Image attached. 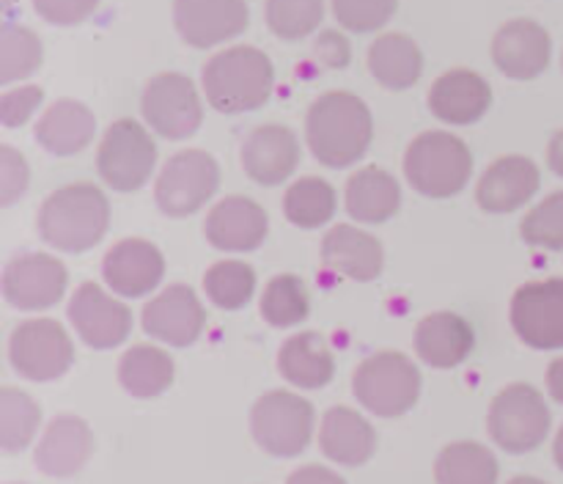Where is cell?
<instances>
[{
  "mask_svg": "<svg viewBox=\"0 0 563 484\" xmlns=\"http://www.w3.org/2000/svg\"><path fill=\"white\" fill-rule=\"evenodd\" d=\"M412 346L418 358L434 369H454L476 346V333L465 317L454 311H434L416 324Z\"/></svg>",
  "mask_w": 563,
  "mask_h": 484,
  "instance_id": "23",
  "label": "cell"
},
{
  "mask_svg": "<svg viewBox=\"0 0 563 484\" xmlns=\"http://www.w3.org/2000/svg\"><path fill=\"white\" fill-rule=\"evenodd\" d=\"M207 328V308L187 284L165 286L143 308V330L170 346H190Z\"/></svg>",
  "mask_w": 563,
  "mask_h": 484,
  "instance_id": "16",
  "label": "cell"
},
{
  "mask_svg": "<svg viewBox=\"0 0 563 484\" xmlns=\"http://www.w3.org/2000/svg\"><path fill=\"white\" fill-rule=\"evenodd\" d=\"M27 182H31V168H27V160L22 157L16 148L0 146V204L9 207L14 204L22 193L27 190Z\"/></svg>",
  "mask_w": 563,
  "mask_h": 484,
  "instance_id": "41",
  "label": "cell"
},
{
  "mask_svg": "<svg viewBox=\"0 0 563 484\" xmlns=\"http://www.w3.org/2000/svg\"><path fill=\"white\" fill-rule=\"evenodd\" d=\"M93 454V432L82 418L55 416L36 446V465L47 476H75Z\"/></svg>",
  "mask_w": 563,
  "mask_h": 484,
  "instance_id": "24",
  "label": "cell"
},
{
  "mask_svg": "<svg viewBox=\"0 0 563 484\" xmlns=\"http://www.w3.org/2000/svg\"><path fill=\"white\" fill-rule=\"evenodd\" d=\"M174 25L190 47L209 50L251 25L247 0H174Z\"/></svg>",
  "mask_w": 563,
  "mask_h": 484,
  "instance_id": "15",
  "label": "cell"
},
{
  "mask_svg": "<svg viewBox=\"0 0 563 484\" xmlns=\"http://www.w3.org/2000/svg\"><path fill=\"white\" fill-rule=\"evenodd\" d=\"M11 366L33 383L58 380L75 363V344L58 319H31L11 333Z\"/></svg>",
  "mask_w": 563,
  "mask_h": 484,
  "instance_id": "11",
  "label": "cell"
},
{
  "mask_svg": "<svg viewBox=\"0 0 563 484\" xmlns=\"http://www.w3.org/2000/svg\"><path fill=\"white\" fill-rule=\"evenodd\" d=\"M69 319L77 336L93 350H113V346L124 344L132 330L130 308L93 280L75 289L69 300Z\"/></svg>",
  "mask_w": 563,
  "mask_h": 484,
  "instance_id": "14",
  "label": "cell"
},
{
  "mask_svg": "<svg viewBox=\"0 0 563 484\" xmlns=\"http://www.w3.org/2000/svg\"><path fill=\"white\" fill-rule=\"evenodd\" d=\"M262 317L273 328H295V324L306 322L311 314V292L308 284L295 273H280L264 286Z\"/></svg>",
  "mask_w": 563,
  "mask_h": 484,
  "instance_id": "34",
  "label": "cell"
},
{
  "mask_svg": "<svg viewBox=\"0 0 563 484\" xmlns=\"http://www.w3.org/2000/svg\"><path fill=\"white\" fill-rule=\"evenodd\" d=\"M110 226V201L91 182L58 187L38 207L36 229L49 248L64 253L91 251Z\"/></svg>",
  "mask_w": 563,
  "mask_h": 484,
  "instance_id": "2",
  "label": "cell"
},
{
  "mask_svg": "<svg viewBox=\"0 0 563 484\" xmlns=\"http://www.w3.org/2000/svg\"><path fill=\"white\" fill-rule=\"evenodd\" d=\"M42 102H44V91L38 86L9 88V91L0 97V121H3V127L27 124Z\"/></svg>",
  "mask_w": 563,
  "mask_h": 484,
  "instance_id": "42",
  "label": "cell"
},
{
  "mask_svg": "<svg viewBox=\"0 0 563 484\" xmlns=\"http://www.w3.org/2000/svg\"><path fill=\"white\" fill-rule=\"evenodd\" d=\"M174 358L154 344H135L121 355L119 380L135 399H157L174 385Z\"/></svg>",
  "mask_w": 563,
  "mask_h": 484,
  "instance_id": "31",
  "label": "cell"
},
{
  "mask_svg": "<svg viewBox=\"0 0 563 484\" xmlns=\"http://www.w3.org/2000/svg\"><path fill=\"white\" fill-rule=\"evenodd\" d=\"M520 234L528 245L542 251H563V190L553 193L539 201L531 212L522 218Z\"/></svg>",
  "mask_w": 563,
  "mask_h": 484,
  "instance_id": "39",
  "label": "cell"
},
{
  "mask_svg": "<svg viewBox=\"0 0 563 484\" xmlns=\"http://www.w3.org/2000/svg\"><path fill=\"white\" fill-rule=\"evenodd\" d=\"M539 185L542 176L533 160L522 154H506L482 174L476 185V201L484 212L509 215L526 207L537 196Z\"/></svg>",
  "mask_w": 563,
  "mask_h": 484,
  "instance_id": "18",
  "label": "cell"
},
{
  "mask_svg": "<svg viewBox=\"0 0 563 484\" xmlns=\"http://www.w3.org/2000/svg\"><path fill=\"white\" fill-rule=\"evenodd\" d=\"M42 42L25 25L5 22L0 31V82L9 86L14 80H25L42 66Z\"/></svg>",
  "mask_w": 563,
  "mask_h": 484,
  "instance_id": "37",
  "label": "cell"
},
{
  "mask_svg": "<svg viewBox=\"0 0 563 484\" xmlns=\"http://www.w3.org/2000/svg\"><path fill=\"white\" fill-rule=\"evenodd\" d=\"M324 0H267V25L284 42H300L319 28Z\"/></svg>",
  "mask_w": 563,
  "mask_h": 484,
  "instance_id": "38",
  "label": "cell"
},
{
  "mask_svg": "<svg viewBox=\"0 0 563 484\" xmlns=\"http://www.w3.org/2000/svg\"><path fill=\"white\" fill-rule=\"evenodd\" d=\"M548 165L555 176L563 179V130L555 132L548 143Z\"/></svg>",
  "mask_w": 563,
  "mask_h": 484,
  "instance_id": "47",
  "label": "cell"
},
{
  "mask_svg": "<svg viewBox=\"0 0 563 484\" xmlns=\"http://www.w3.org/2000/svg\"><path fill=\"white\" fill-rule=\"evenodd\" d=\"M220 187V165L203 148H185L174 154L159 170L154 198L168 218H187L198 212Z\"/></svg>",
  "mask_w": 563,
  "mask_h": 484,
  "instance_id": "9",
  "label": "cell"
},
{
  "mask_svg": "<svg viewBox=\"0 0 563 484\" xmlns=\"http://www.w3.org/2000/svg\"><path fill=\"white\" fill-rule=\"evenodd\" d=\"M242 168L256 185H284L300 163V143L289 127L262 124L242 143Z\"/></svg>",
  "mask_w": 563,
  "mask_h": 484,
  "instance_id": "20",
  "label": "cell"
},
{
  "mask_svg": "<svg viewBox=\"0 0 563 484\" xmlns=\"http://www.w3.org/2000/svg\"><path fill=\"white\" fill-rule=\"evenodd\" d=\"M322 262L344 278L374 280L383 273L385 253L374 234L339 223L322 237Z\"/></svg>",
  "mask_w": 563,
  "mask_h": 484,
  "instance_id": "25",
  "label": "cell"
},
{
  "mask_svg": "<svg viewBox=\"0 0 563 484\" xmlns=\"http://www.w3.org/2000/svg\"><path fill=\"white\" fill-rule=\"evenodd\" d=\"M69 270L49 253H25L11 258L3 273V297L20 311L53 308L66 295Z\"/></svg>",
  "mask_w": 563,
  "mask_h": 484,
  "instance_id": "13",
  "label": "cell"
},
{
  "mask_svg": "<svg viewBox=\"0 0 563 484\" xmlns=\"http://www.w3.org/2000/svg\"><path fill=\"white\" fill-rule=\"evenodd\" d=\"M203 289L214 306L223 308V311H236V308L247 306L253 292H256V270L247 262L225 258V262L212 264L207 270Z\"/></svg>",
  "mask_w": 563,
  "mask_h": 484,
  "instance_id": "35",
  "label": "cell"
},
{
  "mask_svg": "<svg viewBox=\"0 0 563 484\" xmlns=\"http://www.w3.org/2000/svg\"><path fill=\"white\" fill-rule=\"evenodd\" d=\"M99 0H33V9L49 25H80L97 11Z\"/></svg>",
  "mask_w": 563,
  "mask_h": 484,
  "instance_id": "43",
  "label": "cell"
},
{
  "mask_svg": "<svg viewBox=\"0 0 563 484\" xmlns=\"http://www.w3.org/2000/svg\"><path fill=\"white\" fill-rule=\"evenodd\" d=\"M399 0H333V14L346 31L372 33L390 22Z\"/></svg>",
  "mask_w": 563,
  "mask_h": 484,
  "instance_id": "40",
  "label": "cell"
},
{
  "mask_svg": "<svg viewBox=\"0 0 563 484\" xmlns=\"http://www.w3.org/2000/svg\"><path fill=\"white\" fill-rule=\"evenodd\" d=\"M553 58V42L548 28L537 20H511L498 28L493 38V61L511 80H537Z\"/></svg>",
  "mask_w": 563,
  "mask_h": 484,
  "instance_id": "17",
  "label": "cell"
},
{
  "mask_svg": "<svg viewBox=\"0 0 563 484\" xmlns=\"http://www.w3.org/2000/svg\"><path fill=\"white\" fill-rule=\"evenodd\" d=\"M278 369L297 388H324L335 377L333 346L317 330H302L280 346Z\"/></svg>",
  "mask_w": 563,
  "mask_h": 484,
  "instance_id": "29",
  "label": "cell"
},
{
  "mask_svg": "<svg viewBox=\"0 0 563 484\" xmlns=\"http://www.w3.org/2000/svg\"><path fill=\"white\" fill-rule=\"evenodd\" d=\"M93 132H97V116L88 105L77 99H58L38 119L36 141L55 157H71L93 141Z\"/></svg>",
  "mask_w": 563,
  "mask_h": 484,
  "instance_id": "27",
  "label": "cell"
},
{
  "mask_svg": "<svg viewBox=\"0 0 563 484\" xmlns=\"http://www.w3.org/2000/svg\"><path fill=\"white\" fill-rule=\"evenodd\" d=\"M335 207V187L322 176H302L284 196V215L297 229H322L333 220Z\"/></svg>",
  "mask_w": 563,
  "mask_h": 484,
  "instance_id": "33",
  "label": "cell"
},
{
  "mask_svg": "<svg viewBox=\"0 0 563 484\" xmlns=\"http://www.w3.org/2000/svg\"><path fill=\"white\" fill-rule=\"evenodd\" d=\"M207 240L220 251L245 253L256 251L269 231V218L251 196H225L207 215Z\"/></svg>",
  "mask_w": 563,
  "mask_h": 484,
  "instance_id": "21",
  "label": "cell"
},
{
  "mask_svg": "<svg viewBox=\"0 0 563 484\" xmlns=\"http://www.w3.org/2000/svg\"><path fill=\"white\" fill-rule=\"evenodd\" d=\"M405 176L412 190L427 198H454L473 176V154L451 132H421L407 146Z\"/></svg>",
  "mask_w": 563,
  "mask_h": 484,
  "instance_id": "4",
  "label": "cell"
},
{
  "mask_svg": "<svg viewBox=\"0 0 563 484\" xmlns=\"http://www.w3.org/2000/svg\"><path fill=\"white\" fill-rule=\"evenodd\" d=\"M42 424V410L36 402L20 388H0V446L5 451H22Z\"/></svg>",
  "mask_w": 563,
  "mask_h": 484,
  "instance_id": "36",
  "label": "cell"
},
{
  "mask_svg": "<svg viewBox=\"0 0 563 484\" xmlns=\"http://www.w3.org/2000/svg\"><path fill=\"white\" fill-rule=\"evenodd\" d=\"M423 380L416 363L394 350L368 355L355 372V396L379 418H399L421 399Z\"/></svg>",
  "mask_w": 563,
  "mask_h": 484,
  "instance_id": "5",
  "label": "cell"
},
{
  "mask_svg": "<svg viewBox=\"0 0 563 484\" xmlns=\"http://www.w3.org/2000/svg\"><path fill=\"white\" fill-rule=\"evenodd\" d=\"M548 391L559 405H563V355L555 358L548 369Z\"/></svg>",
  "mask_w": 563,
  "mask_h": 484,
  "instance_id": "46",
  "label": "cell"
},
{
  "mask_svg": "<svg viewBox=\"0 0 563 484\" xmlns=\"http://www.w3.org/2000/svg\"><path fill=\"white\" fill-rule=\"evenodd\" d=\"M275 88V66L258 47L236 44L220 50L203 66V91L220 113H251L262 108Z\"/></svg>",
  "mask_w": 563,
  "mask_h": 484,
  "instance_id": "3",
  "label": "cell"
},
{
  "mask_svg": "<svg viewBox=\"0 0 563 484\" xmlns=\"http://www.w3.org/2000/svg\"><path fill=\"white\" fill-rule=\"evenodd\" d=\"M509 484H548V482L539 476H515Z\"/></svg>",
  "mask_w": 563,
  "mask_h": 484,
  "instance_id": "49",
  "label": "cell"
},
{
  "mask_svg": "<svg viewBox=\"0 0 563 484\" xmlns=\"http://www.w3.org/2000/svg\"><path fill=\"white\" fill-rule=\"evenodd\" d=\"M319 446H322L324 457L339 465L361 468L377 451V432L361 413L339 405L324 413L322 427H319Z\"/></svg>",
  "mask_w": 563,
  "mask_h": 484,
  "instance_id": "26",
  "label": "cell"
},
{
  "mask_svg": "<svg viewBox=\"0 0 563 484\" xmlns=\"http://www.w3.org/2000/svg\"><path fill=\"white\" fill-rule=\"evenodd\" d=\"M372 110L357 94L328 91L308 108V148L328 168H346L357 163L372 146Z\"/></svg>",
  "mask_w": 563,
  "mask_h": 484,
  "instance_id": "1",
  "label": "cell"
},
{
  "mask_svg": "<svg viewBox=\"0 0 563 484\" xmlns=\"http://www.w3.org/2000/svg\"><path fill=\"white\" fill-rule=\"evenodd\" d=\"M344 204L352 220L361 223H385L401 207V187L394 174L379 165L355 170L344 187Z\"/></svg>",
  "mask_w": 563,
  "mask_h": 484,
  "instance_id": "28",
  "label": "cell"
},
{
  "mask_svg": "<svg viewBox=\"0 0 563 484\" xmlns=\"http://www.w3.org/2000/svg\"><path fill=\"white\" fill-rule=\"evenodd\" d=\"M553 457H555V465L563 471V427L559 429V435H555V446H553Z\"/></svg>",
  "mask_w": 563,
  "mask_h": 484,
  "instance_id": "48",
  "label": "cell"
},
{
  "mask_svg": "<svg viewBox=\"0 0 563 484\" xmlns=\"http://www.w3.org/2000/svg\"><path fill=\"white\" fill-rule=\"evenodd\" d=\"M317 410L306 396L291 391H269L253 405V440L273 457H297L308 449Z\"/></svg>",
  "mask_w": 563,
  "mask_h": 484,
  "instance_id": "7",
  "label": "cell"
},
{
  "mask_svg": "<svg viewBox=\"0 0 563 484\" xmlns=\"http://www.w3.org/2000/svg\"><path fill=\"white\" fill-rule=\"evenodd\" d=\"M157 143L135 119H119L108 127L97 152V168L104 185L119 193H135L152 179Z\"/></svg>",
  "mask_w": 563,
  "mask_h": 484,
  "instance_id": "8",
  "label": "cell"
},
{
  "mask_svg": "<svg viewBox=\"0 0 563 484\" xmlns=\"http://www.w3.org/2000/svg\"><path fill=\"white\" fill-rule=\"evenodd\" d=\"M493 108V88L478 72L449 69L429 88V110L445 124H476Z\"/></svg>",
  "mask_w": 563,
  "mask_h": 484,
  "instance_id": "22",
  "label": "cell"
},
{
  "mask_svg": "<svg viewBox=\"0 0 563 484\" xmlns=\"http://www.w3.org/2000/svg\"><path fill=\"white\" fill-rule=\"evenodd\" d=\"M141 110L146 124L168 141H185L203 124V102L196 82L179 72H163L143 88Z\"/></svg>",
  "mask_w": 563,
  "mask_h": 484,
  "instance_id": "10",
  "label": "cell"
},
{
  "mask_svg": "<svg viewBox=\"0 0 563 484\" xmlns=\"http://www.w3.org/2000/svg\"><path fill=\"white\" fill-rule=\"evenodd\" d=\"M368 72L379 86L407 91L423 75V53L407 33H385L368 47Z\"/></svg>",
  "mask_w": 563,
  "mask_h": 484,
  "instance_id": "30",
  "label": "cell"
},
{
  "mask_svg": "<svg viewBox=\"0 0 563 484\" xmlns=\"http://www.w3.org/2000/svg\"><path fill=\"white\" fill-rule=\"evenodd\" d=\"M102 275L115 295L143 297L163 280L165 256L154 242L130 237L104 253Z\"/></svg>",
  "mask_w": 563,
  "mask_h": 484,
  "instance_id": "19",
  "label": "cell"
},
{
  "mask_svg": "<svg viewBox=\"0 0 563 484\" xmlns=\"http://www.w3.org/2000/svg\"><path fill=\"white\" fill-rule=\"evenodd\" d=\"M317 55L324 66H333V69H344L350 64V42H346L341 33L328 31L319 36L317 42Z\"/></svg>",
  "mask_w": 563,
  "mask_h": 484,
  "instance_id": "44",
  "label": "cell"
},
{
  "mask_svg": "<svg viewBox=\"0 0 563 484\" xmlns=\"http://www.w3.org/2000/svg\"><path fill=\"white\" fill-rule=\"evenodd\" d=\"M438 484H498V460L493 451L473 440L449 443L434 460Z\"/></svg>",
  "mask_w": 563,
  "mask_h": 484,
  "instance_id": "32",
  "label": "cell"
},
{
  "mask_svg": "<svg viewBox=\"0 0 563 484\" xmlns=\"http://www.w3.org/2000/svg\"><path fill=\"white\" fill-rule=\"evenodd\" d=\"M550 407L533 385H506L489 405V435L509 454L539 449L550 435Z\"/></svg>",
  "mask_w": 563,
  "mask_h": 484,
  "instance_id": "6",
  "label": "cell"
},
{
  "mask_svg": "<svg viewBox=\"0 0 563 484\" xmlns=\"http://www.w3.org/2000/svg\"><path fill=\"white\" fill-rule=\"evenodd\" d=\"M511 328L533 350H563V278L522 284L511 297Z\"/></svg>",
  "mask_w": 563,
  "mask_h": 484,
  "instance_id": "12",
  "label": "cell"
},
{
  "mask_svg": "<svg viewBox=\"0 0 563 484\" xmlns=\"http://www.w3.org/2000/svg\"><path fill=\"white\" fill-rule=\"evenodd\" d=\"M286 484H346L339 473H333L330 468L324 465H306V468H297Z\"/></svg>",
  "mask_w": 563,
  "mask_h": 484,
  "instance_id": "45",
  "label": "cell"
}]
</instances>
